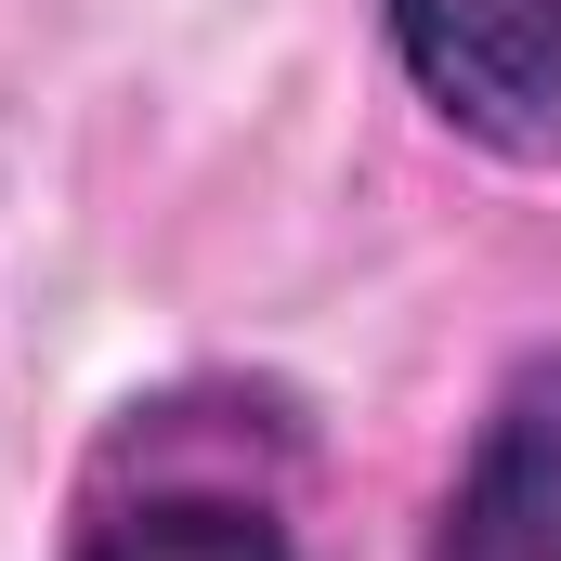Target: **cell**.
Here are the masks:
<instances>
[{"label": "cell", "mask_w": 561, "mask_h": 561, "mask_svg": "<svg viewBox=\"0 0 561 561\" xmlns=\"http://www.w3.org/2000/svg\"><path fill=\"white\" fill-rule=\"evenodd\" d=\"M379 39L457 144L510 170L561 157V0H379Z\"/></svg>", "instance_id": "6da1fadb"}, {"label": "cell", "mask_w": 561, "mask_h": 561, "mask_svg": "<svg viewBox=\"0 0 561 561\" xmlns=\"http://www.w3.org/2000/svg\"><path fill=\"white\" fill-rule=\"evenodd\" d=\"M431 561H561V353L510 366L444 483Z\"/></svg>", "instance_id": "7a4b0ae2"}, {"label": "cell", "mask_w": 561, "mask_h": 561, "mask_svg": "<svg viewBox=\"0 0 561 561\" xmlns=\"http://www.w3.org/2000/svg\"><path fill=\"white\" fill-rule=\"evenodd\" d=\"M66 561H300V523L236 470H131L118 496H92Z\"/></svg>", "instance_id": "3957f363"}]
</instances>
